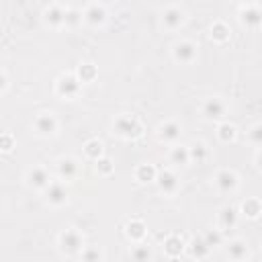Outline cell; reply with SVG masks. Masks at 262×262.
<instances>
[{
  "instance_id": "cell-2",
  "label": "cell",
  "mask_w": 262,
  "mask_h": 262,
  "mask_svg": "<svg viewBox=\"0 0 262 262\" xmlns=\"http://www.w3.org/2000/svg\"><path fill=\"white\" fill-rule=\"evenodd\" d=\"M57 248L66 256H80V252L86 248L84 233L76 227H68L57 235Z\"/></svg>"
},
{
  "instance_id": "cell-36",
  "label": "cell",
  "mask_w": 262,
  "mask_h": 262,
  "mask_svg": "<svg viewBox=\"0 0 262 262\" xmlns=\"http://www.w3.org/2000/svg\"><path fill=\"white\" fill-rule=\"evenodd\" d=\"M14 145H16L14 135H12L10 131H4V133L0 135V149H2L4 154H8V151H12V149H14Z\"/></svg>"
},
{
  "instance_id": "cell-3",
  "label": "cell",
  "mask_w": 262,
  "mask_h": 262,
  "mask_svg": "<svg viewBox=\"0 0 262 262\" xmlns=\"http://www.w3.org/2000/svg\"><path fill=\"white\" fill-rule=\"evenodd\" d=\"M80 90H82V82L76 78L74 72L61 74V76L55 80V84H53V92H55V96H59L61 100H74V98L80 94Z\"/></svg>"
},
{
  "instance_id": "cell-38",
  "label": "cell",
  "mask_w": 262,
  "mask_h": 262,
  "mask_svg": "<svg viewBox=\"0 0 262 262\" xmlns=\"http://www.w3.org/2000/svg\"><path fill=\"white\" fill-rule=\"evenodd\" d=\"M254 164H256V168L262 172V147L256 151V156H254Z\"/></svg>"
},
{
  "instance_id": "cell-30",
  "label": "cell",
  "mask_w": 262,
  "mask_h": 262,
  "mask_svg": "<svg viewBox=\"0 0 262 262\" xmlns=\"http://www.w3.org/2000/svg\"><path fill=\"white\" fill-rule=\"evenodd\" d=\"M188 151H190V162H194V164H203L209 158V147L203 141H192L188 145Z\"/></svg>"
},
{
  "instance_id": "cell-6",
  "label": "cell",
  "mask_w": 262,
  "mask_h": 262,
  "mask_svg": "<svg viewBox=\"0 0 262 262\" xmlns=\"http://www.w3.org/2000/svg\"><path fill=\"white\" fill-rule=\"evenodd\" d=\"M108 20L106 6L102 2H88L82 6V23L88 27H102Z\"/></svg>"
},
{
  "instance_id": "cell-5",
  "label": "cell",
  "mask_w": 262,
  "mask_h": 262,
  "mask_svg": "<svg viewBox=\"0 0 262 262\" xmlns=\"http://www.w3.org/2000/svg\"><path fill=\"white\" fill-rule=\"evenodd\" d=\"M170 51H172V59H174L176 63H180V66H190V63H194V61H196V55H199L196 43H192V41H188V39L176 41V43L170 47Z\"/></svg>"
},
{
  "instance_id": "cell-11",
  "label": "cell",
  "mask_w": 262,
  "mask_h": 262,
  "mask_svg": "<svg viewBox=\"0 0 262 262\" xmlns=\"http://www.w3.org/2000/svg\"><path fill=\"white\" fill-rule=\"evenodd\" d=\"M227 113V102L221 96H209L201 104V115L207 121H221Z\"/></svg>"
},
{
  "instance_id": "cell-17",
  "label": "cell",
  "mask_w": 262,
  "mask_h": 262,
  "mask_svg": "<svg viewBox=\"0 0 262 262\" xmlns=\"http://www.w3.org/2000/svg\"><path fill=\"white\" fill-rule=\"evenodd\" d=\"M225 254L231 262H246L248 256H250V248H248V242L242 239V237H233L229 239V244L225 246Z\"/></svg>"
},
{
  "instance_id": "cell-32",
  "label": "cell",
  "mask_w": 262,
  "mask_h": 262,
  "mask_svg": "<svg viewBox=\"0 0 262 262\" xmlns=\"http://www.w3.org/2000/svg\"><path fill=\"white\" fill-rule=\"evenodd\" d=\"M203 237H205V242L209 244V248L213 250V248H219L221 244H223V237H225V233L221 231V229H209V231H205L203 233Z\"/></svg>"
},
{
  "instance_id": "cell-24",
  "label": "cell",
  "mask_w": 262,
  "mask_h": 262,
  "mask_svg": "<svg viewBox=\"0 0 262 262\" xmlns=\"http://www.w3.org/2000/svg\"><path fill=\"white\" fill-rule=\"evenodd\" d=\"M209 37L215 41V43H225V41H229V37H231V29H229V25L225 23V20H213L211 23V27H209Z\"/></svg>"
},
{
  "instance_id": "cell-16",
  "label": "cell",
  "mask_w": 262,
  "mask_h": 262,
  "mask_svg": "<svg viewBox=\"0 0 262 262\" xmlns=\"http://www.w3.org/2000/svg\"><path fill=\"white\" fill-rule=\"evenodd\" d=\"M237 223H239V209L233 205H223L217 213V229L227 233V231L235 229Z\"/></svg>"
},
{
  "instance_id": "cell-26",
  "label": "cell",
  "mask_w": 262,
  "mask_h": 262,
  "mask_svg": "<svg viewBox=\"0 0 262 262\" xmlns=\"http://www.w3.org/2000/svg\"><path fill=\"white\" fill-rule=\"evenodd\" d=\"M76 78L82 82V84H88V82H94L96 80V76H98V68L92 63V61H82V63H78V68H76Z\"/></svg>"
},
{
  "instance_id": "cell-20",
  "label": "cell",
  "mask_w": 262,
  "mask_h": 262,
  "mask_svg": "<svg viewBox=\"0 0 262 262\" xmlns=\"http://www.w3.org/2000/svg\"><path fill=\"white\" fill-rule=\"evenodd\" d=\"M125 235L133 242V244H139V242H145V235H147V225L141 221V219H129L127 225H125Z\"/></svg>"
},
{
  "instance_id": "cell-23",
  "label": "cell",
  "mask_w": 262,
  "mask_h": 262,
  "mask_svg": "<svg viewBox=\"0 0 262 262\" xmlns=\"http://www.w3.org/2000/svg\"><path fill=\"white\" fill-rule=\"evenodd\" d=\"M239 215L246 219H258L262 215V201L258 196H246L239 205Z\"/></svg>"
},
{
  "instance_id": "cell-37",
  "label": "cell",
  "mask_w": 262,
  "mask_h": 262,
  "mask_svg": "<svg viewBox=\"0 0 262 262\" xmlns=\"http://www.w3.org/2000/svg\"><path fill=\"white\" fill-rule=\"evenodd\" d=\"M8 84H10V82H8V72L2 70V72H0V96H4V94L8 92Z\"/></svg>"
},
{
  "instance_id": "cell-14",
  "label": "cell",
  "mask_w": 262,
  "mask_h": 262,
  "mask_svg": "<svg viewBox=\"0 0 262 262\" xmlns=\"http://www.w3.org/2000/svg\"><path fill=\"white\" fill-rule=\"evenodd\" d=\"M237 18L242 25L246 27H260L262 25V6L256 2H248V4H239L237 6Z\"/></svg>"
},
{
  "instance_id": "cell-34",
  "label": "cell",
  "mask_w": 262,
  "mask_h": 262,
  "mask_svg": "<svg viewBox=\"0 0 262 262\" xmlns=\"http://www.w3.org/2000/svg\"><path fill=\"white\" fill-rule=\"evenodd\" d=\"M248 141H250L252 145H256L258 149L262 147V123H256V125L250 127V131H248Z\"/></svg>"
},
{
  "instance_id": "cell-7",
  "label": "cell",
  "mask_w": 262,
  "mask_h": 262,
  "mask_svg": "<svg viewBox=\"0 0 262 262\" xmlns=\"http://www.w3.org/2000/svg\"><path fill=\"white\" fill-rule=\"evenodd\" d=\"M213 184L221 194H233L239 186V176L231 168H219L213 176Z\"/></svg>"
},
{
  "instance_id": "cell-15",
  "label": "cell",
  "mask_w": 262,
  "mask_h": 262,
  "mask_svg": "<svg viewBox=\"0 0 262 262\" xmlns=\"http://www.w3.org/2000/svg\"><path fill=\"white\" fill-rule=\"evenodd\" d=\"M156 186L164 194H174L178 190V186H180V178L172 168H162V170H158Z\"/></svg>"
},
{
  "instance_id": "cell-33",
  "label": "cell",
  "mask_w": 262,
  "mask_h": 262,
  "mask_svg": "<svg viewBox=\"0 0 262 262\" xmlns=\"http://www.w3.org/2000/svg\"><path fill=\"white\" fill-rule=\"evenodd\" d=\"M94 168H96V172L100 176H111L115 172V164H113V160L108 156H102L100 160H96L94 162Z\"/></svg>"
},
{
  "instance_id": "cell-18",
  "label": "cell",
  "mask_w": 262,
  "mask_h": 262,
  "mask_svg": "<svg viewBox=\"0 0 262 262\" xmlns=\"http://www.w3.org/2000/svg\"><path fill=\"white\" fill-rule=\"evenodd\" d=\"M164 254L168 258H180L184 252H186V239L178 233H170L164 237Z\"/></svg>"
},
{
  "instance_id": "cell-4",
  "label": "cell",
  "mask_w": 262,
  "mask_h": 262,
  "mask_svg": "<svg viewBox=\"0 0 262 262\" xmlns=\"http://www.w3.org/2000/svg\"><path fill=\"white\" fill-rule=\"evenodd\" d=\"M33 131L39 137H53L59 131V119L51 111H41L33 117Z\"/></svg>"
},
{
  "instance_id": "cell-21",
  "label": "cell",
  "mask_w": 262,
  "mask_h": 262,
  "mask_svg": "<svg viewBox=\"0 0 262 262\" xmlns=\"http://www.w3.org/2000/svg\"><path fill=\"white\" fill-rule=\"evenodd\" d=\"M186 252H188L190 258L203 260V258H207V256L211 254V248H209V244L205 242L203 235H196V237H192L190 242H186Z\"/></svg>"
},
{
  "instance_id": "cell-12",
  "label": "cell",
  "mask_w": 262,
  "mask_h": 262,
  "mask_svg": "<svg viewBox=\"0 0 262 262\" xmlns=\"http://www.w3.org/2000/svg\"><path fill=\"white\" fill-rule=\"evenodd\" d=\"M43 196H45V201H47V205H51V207H63L66 203H68V186H66V182L61 180V178H57V180H51L49 182V186L43 190Z\"/></svg>"
},
{
  "instance_id": "cell-1",
  "label": "cell",
  "mask_w": 262,
  "mask_h": 262,
  "mask_svg": "<svg viewBox=\"0 0 262 262\" xmlns=\"http://www.w3.org/2000/svg\"><path fill=\"white\" fill-rule=\"evenodd\" d=\"M113 133L119 135L121 139H137L143 133V125L135 115L119 113L113 119Z\"/></svg>"
},
{
  "instance_id": "cell-35",
  "label": "cell",
  "mask_w": 262,
  "mask_h": 262,
  "mask_svg": "<svg viewBox=\"0 0 262 262\" xmlns=\"http://www.w3.org/2000/svg\"><path fill=\"white\" fill-rule=\"evenodd\" d=\"M78 23H82V8H76V6H68L66 27H76Z\"/></svg>"
},
{
  "instance_id": "cell-29",
  "label": "cell",
  "mask_w": 262,
  "mask_h": 262,
  "mask_svg": "<svg viewBox=\"0 0 262 262\" xmlns=\"http://www.w3.org/2000/svg\"><path fill=\"white\" fill-rule=\"evenodd\" d=\"M82 149H84V156H86L88 160H92V162H96V160H100V158L104 156V145H102V141L96 139V137L88 139Z\"/></svg>"
},
{
  "instance_id": "cell-25",
  "label": "cell",
  "mask_w": 262,
  "mask_h": 262,
  "mask_svg": "<svg viewBox=\"0 0 262 262\" xmlns=\"http://www.w3.org/2000/svg\"><path fill=\"white\" fill-rule=\"evenodd\" d=\"M168 160L172 166H188L190 164V151L188 145H172L168 151Z\"/></svg>"
},
{
  "instance_id": "cell-10",
  "label": "cell",
  "mask_w": 262,
  "mask_h": 262,
  "mask_svg": "<svg viewBox=\"0 0 262 262\" xmlns=\"http://www.w3.org/2000/svg\"><path fill=\"white\" fill-rule=\"evenodd\" d=\"M186 20V10L180 4H168L162 10V27L166 31H178Z\"/></svg>"
},
{
  "instance_id": "cell-8",
  "label": "cell",
  "mask_w": 262,
  "mask_h": 262,
  "mask_svg": "<svg viewBox=\"0 0 262 262\" xmlns=\"http://www.w3.org/2000/svg\"><path fill=\"white\" fill-rule=\"evenodd\" d=\"M51 180H53V178H51L49 170H47L45 166H41V164H35V166H31V168H27V172H25V182H27V186L33 188V190H41V192H43V190L49 186Z\"/></svg>"
},
{
  "instance_id": "cell-28",
  "label": "cell",
  "mask_w": 262,
  "mask_h": 262,
  "mask_svg": "<svg viewBox=\"0 0 262 262\" xmlns=\"http://www.w3.org/2000/svg\"><path fill=\"white\" fill-rule=\"evenodd\" d=\"M151 258H154V250L149 244H145V242L133 244V248H131V260L133 262H151Z\"/></svg>"
},
{
  "instance_id": "cell-19",
  "label": "cell",
  "mask_w": 262,
  "mask_h": 262,
  "mask_svg": "<svg viewBox=\"0 0 262 262\" xmlns=\"http://www.w3.org/2000/svg\"><path fill=\"white\" fill-rule=\"evenodd\" d=\"M78 170H80V166H78V160L76 158L66 156V158H59L57 160V178H61L63 182L76 178L78 176Z\"/></svg>"
},
{
  "instance_id": "cell-22",
  "label": "cell",
  "mask_w": 262,
  "mask_h": 262,
  "mask_svg": "<svg viewBox=\"0 0 262 262\" xmlns=\"http://www.w3.org/2000/svg\"><path fill=\"white\" fill-rule=\"evenodd\" d=\"M133 176H135L137 182L149 184V182H156V178H158V168H156L154 164H149V162H141V164L135 166Z\"/></svg>"
},
{
  "instance_id": "cell-13",
  "label": "cell",
  "mask_w": 262,
  "mask_h": 262,
  "mask_svg": "<svg viewBox=\"0 0 262 262\" xmlns=\"http://www.w3.org/2000/svg\"><path fill=\"white\" fill-rule=\"evenodd\" d=\"M156 135H158V139H160L162 143L176 145L178 139H180V135H182V125H180L178 121H174V119H168V121H164V123L158 125Z\"/></svg>"
},
{
  "instance_id": "cell-9",
  "label": "cell",
  "mask_w": 262,
  "mask_h": 262,
  "mask_svg": "<svg viewBox=\"0 0 262 262\" xmlns=\"http://www.w3.org/2000/svg\"><path fill=\"white\" fill-rule=\"evenodd\" d=\"M66 16H68V6L61 4V2H51L43 8L41 12V18L47 27L51 29H61L66 27Z\"/></svg>"
},
{
  "instance_id": "cell-27",
  "label": "cell",
  "mask_w": 262,
  "mask_h": 262,
  "mask_svg": "<svg viewBox=\"0 0 262 262\" xmlns=\"http://www.w3.org/2000/svg\"><path fill=\"white\" fill-rule=\"evenodd\" d=\"M215 133H217V139L221 143H233L237 139V127L231 121H221L217 125V131Z\"/></svg>"
},
{
  "instance_id": "cell-31",
  "label": "cell",
  "mask_w": 262,
  "mask_h": 262,
  "mask_svg": "<svg viewBox=\"0 0 262 262\" xmlns=\"http://www.w3.org/2000/svg\"><path fill=\"white\" fill-rule=\"evenodd\" d=\"M80 260L82 262H104V252L100 246H86L82 252H80Z\"/></svg>"
}]
</instances>
